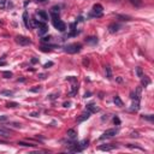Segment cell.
Masks as SVG:
<instances>
[{
    "mask_svg": "<svg viewBox=\"0 0 154 154\" xmlns=\"http://www.w3.org/2000/svg\"><path fill=\"white\" fill-rule=\"evenodd\" d=\"M89 117H90V112H89V111H87L85 113H82V114H81V116L77 118V122H79V123H81V122H83V120L88 119Z\"/></svg>",
    "mask_w": 154,
    "mask_h": 154,
    "instance_id": "cell-9",
    "label": "cell"
},
{
    "mask_svg": "<svg viewBox=\"0 0 154 154\" xmlns=\"http://www.w3.org/2000/svg\"><path fill=\"white\" fill-rule=\"evenodd\" d=\"M7 5V0H0V8H5Z\"/></svg>",
    "mask_w": 154,
    "mask_h": 154,
    "instance_id": "cell-22",
    "label": "cell"
},
{
    "mask_svg": "<svg viewBox=\"0 0 154 154\" xmlns=\"http://www.w3.org/2000/svg\"><path fill=\"white\" fill-rule=\"evenodd\" d=\"M0 65H6V61H0Z\"/></svg>",
    "mask_w": 154,
    "mask_h": 154,
    "instance_id": "cell-33",
    "label": "cell"
},
{
    "mask_svg": "<svg viewBox=\"0 0 154 154\" xmlns=\"http://www.w3.org/2000/svg\"><path fill=\"white\" fill-rule=\"evenodd\" d=\"M36 17L38 18L37 20H38V22H42V23H45V22L48 20V14H47L45 11H37V12H36Z\"/></svg>",
    "mask_w": 154,
    "mask_h": 154,
    "instance_id": "cell-5",
    "label": "cell"
},
{
    "mask_svg": "<svg viewBox=\"0 0 154 154\" xmlns=\"http://www.w3.org/2000/svg\"><path fill=\"white\" fill-rule=\"evenodd\" d=\"M67 137L71 138V140H75L77 137V132L73 129H70V130H67Z\"/></svg>",
    "mask_w": 154,
    "mask_h": 154,
    "instance_id": "cell-12",
    "label": "cell"
},
{
    "mask_svg": "<svg viewBox=\"0 0 154 154\" xmlns=\"http://www.w3.org/2000/svg\"><path fill=\"white\" fill-rule=\"evenodd\" d=\"M129 1H130L135 7H140V6H142V4H143L142 0H129Z\"/></svg>",
    "mask_w": 154,
    "mask_h": 154,
    "instance_id": "cell-17",
    "label": "cell"
},
{
    "mask_svg": "<svg viewBox=\"0 0 154 154\" xmlns=\"http://www.w3.org/2000/svg\"><path fill=\"white\" fill-rule=\"evenodd\" d=\"M4 76H5L6 78H10V77L12 76V72H8V71H5V72H4Z\"/></svg>",
    "mask_w": 154,
    "mask_h": 154,
    "instance_id": "cell-26",
    "label": "cell"
},
{
    "mask_svg": "<svg viewBox=\"0 0 154 154\" xmlns=\"http://www.w3.org/2000/svg\"><path fill=\"white\" fill-rule=\"evenodd\" d=\"M36 1H38V2H46L47 0H36Z\"/></svg>",
    "mask_w": 154,
    "mask_h": 154,
    "instance_id": "cell-34",
    "label": "cell"
},
{
    "mask_svg": "<svg viewBox=\"0 0 154 154\" xmlns=\"http://www.w3.org/2000/svg\"><path fill=\"white\" fill-rule=\"evenodd\" d=\"M48 31V26L43 23V24H41L40 26H38V35H41V36H43L46 32Z\"/></svg>",
    "mask_w": 154,
    "mask_h": 154,
    "instance_id": "cell-8",
    "label": "cell"
},
{
    "mask_svg": "<svg viewBox=\"0 0 154 154\" xmlns=\"http://www.w3.org/2000/svg\"><path fill=\"white\" fill-rule=\"evenodd\" d=\"M81 48H82V46L79 43H70V45L65 46L64 51L66 53H69V54H76V53H78L81 51Z\"/></svg>",
    "mask_w": 154,
    "mask_h": 154,
    "instance_id": "cell-1",
    "label": "cell"
},
{
    "mask_svg": "<svg viewBox=\"0 0 154 154\" xmlns=\"http://www.w3.org/2000/svg\"><path fill=\"white\" fill-rule=\"evenodd\" d=\"M149 83H150V79L147 76H142V85L143 87H147Z\"/></svg>",
    "mask_w": 154,
    "mask_h": 154,
    "instance_id": "cell-16",
    "label": "cell"
},
{
    "mask_svg": "<svg viewBox=\"0 0 154 154\" xmlns=\"http://www.w3.org/2000/svg\"><path fill=\"white\" fill-rule=\"evenodd\" d=\"M0 94H1V95H7V96H11V95L13 94V91H12V90H1V91H0Z\"/></svg>",
    "mask_w": 154,
    "mask_h": 154,
    "instance_id": "cell-19",
    "label": "cell"
},
{
    "mask_svg": "<svg viewBox=\"0 0 154 154\" xmlns=\"http://www.w3.org/2000/svg\"><path fill=\"white\" fill-rule=\"evenodd\" d=\"M49 40H51L49 36H45V37H42V41H43V42H48Z\"/></svg>",
    "mask_w": 154,
    "mask_h": 154,
    "instance_id": "cell-28",
    "label": "cell"
},
{
    "mask_svg": "<svg viewBox=\"0 0 154 154\" xmlns=\"http://www.w3.org/2000/svg\"><path fill=\"white\" fill-rule=\"evenodd\" d=\"M7 120V117L6 116H0V122H5Z\"/></svg>",
    "mask_w": 154,
    "mask_h": 154,
    "instance_id": "cell-30",
    "label": "cell"
},
{
    "mask_svg": "<svg viewBox=\"0 0 154 154\" xmlns=\"http://www.w3.org/2000/svg\"><path fill=\"white\" fill-rule=\"evenodd\" d=\"M8 108H14V107H17V106H19V103H17V102H7V105H6Z\"/></svg>",
    "mask_w": 154,
    "mask_h": 154,
    "instance_id": "cell-20",
    "label": "cell"
},
{
    "mask_svg": "<svg viewBox=\"0 0 154 154\" xmlns=\"http://www.w3.org/2000/svg\"><path fill=\"white\" fill-rule=\"evenodd\" d=\"M53 25H54V28H55L57 30H59V31H65V30H66V24H65L61 19H59L58 17H54V18H53Z\"/></svg>",
    "mask_w": 154,
    "mask_h": 154,
    "instance_id": "cell-2",
    "label": "cell"
},
{
    "mask_svg": "<svg viewBox=\"0 0 154 154\" xmlns=\"http://www.w3.org/2000/svg\"><path fill=\"white\" fill-rule=\"evenodd\" d=\"M23 20H24L25 26L29 29L31 25H30V23H29V17H28V12H26V11H24V13H23Z\"/></svg>",
    "mask_w": 154,
    "mask_h": 154,
    "instance_id": "cell-11",
    "label": "cell"
},
{
    "mask_svg": "<svg viewBox=\"0 0 154 154\" xmlns=\"http://www.w3.org/2000/svg\"><path fill=\"white\" fill-rule=\"evenodd\" d=\"M114 148H116V146H109V144H105V146L99 147V149H101V150H112Z\"/></svg>",
    "mask_w": 154,
    "mask_h": 154,
    "instance_id": "cell-15",
    "label": "cell"
},
{
    "mask_svg": "<svg viewBox=\"0 0 154 154\" xmlns=\"http://www.w3.org/2000/svg\"><path fill=\"white\" fill-rule=\"evenodd\" d=\"M119 29H120V25H119V24H117V23H112V24L108 26V31H109V32H112V34H113V32H116V31H118Z\"/></svg>",
    "mask_w": 154,
    "mask_h": 154,
    "instance_id": "cell-7",
    "label": "cell"
},
{
    "mask_svg": "<svg viewBox=\"0 0 154 154\" xmlns=\"http://www.w3.org/2000/svg\"><path fill=\"white\" fill-rule=\"evenodd\" d=\"M53 65V63H47L46 65H45V67H48V66H52Z\"/></svg>",
    "mask_w": 154,
    "mask_h": 154,
    "instance_id": "cell-31",
    "label": "cell"
},
{
    "mask_svg": "<svg viewBox=\"0 0 154 154\" xmlns=\"http://www.w3.org/2000/svg\"><path fill=\"white\" fill-rule=\"evenodd\" d=\"M106 73H107V77H108V78H111V77H112V73H111V69H109V66H106Z\"/></svg>",
    "mask_w": 154,
    "mask_h": 154,
    "instance_id": "cell-25",
    "label": "cell"
},
{
    "mask_svg": "<svg viewBox=\"0 0 154 154\" xmlns=\"http://www.w3.org/2000/svg\"><path fill=\"white\" fill-rule=\"evenodd\" d=\"M143 118H144V119H148V120H150V122H152V120H153V118H154V117H153V116H152V114H148V116H144V117H143Z\"/></svg>",
    "mask_w": 154,
    "mask_h": 154,
    "instance_id": "cell-27",
    "label": "cell"
},
{
    "mask_svg": "<svg viewBox=\"0 0 154 154\" xmlns=\"http://www.w3.org/2000/svg\"><path fill=\"white\" fill-rule=\"evenodd\" d=\"M0 136H2V137H7V136H8V131H6V130H4V129L0 128Z\"/></svg>",
    "mask_w": 154,
    "mask_h": 154,
    "instance_id": "cell-21",
    "label": "cell"
},
{
    "mask_svg": "<svg viewBox=\"0 0 154 154\" xmlns=\"http://www.w3.org/2000/svg\"><path fill=\"white\" fill-rule=\"evenodd\" d=\"M117 134H118V130L117 129H108V130H106L103 132V137H112V136H114Z\"/></svg>",
    "mask_w": 154,
    "mask_h": 154,
    "instance_id": "cell-6",
    "label": "cell"
},
{
    "mask_svg": "<svg viewBox=\"0 0 154 154\" xmlns=\"http://www.w3.org/2000/svg\"><path fill=\"white\" fill-rule=\"evenodd\" d=\"M113 101H114V103H116L117 106H123V102H122V100H120V97H119V96H114Z\"/></svg>",
    "mask_w": 154,
    "mask_h": 154,
    "instance_id": "cell-18",
    "label": "cell"
},
{
    "mask_svg": "<svg viewBox=\"0 0 154 154\" xmlns=\"http://www.w3.org/2000/svg\"><path fill=\"white\" fill-rule=\"evenodd\" d=\"M102 11H103L102 6H101L100 4H95V5L93 6V10H91V16H94V17H100V16L102 14Z\"/></svg>",
    "mask_w": 154,
    "mask_h": 154,
    "instance_id": "cell-4",
    "label": "cell"
},
{
    "mask_svg": "<svg viewBox=\"0 0 154 154\" xmlns=\"http://www.w3.org/2000/svg\"><path fill=\"white\" fill-rule=\"evenodd\" d=\"M16 42L18 45H20V46H29V45H31V40L29 37L22 36V35H19V36L16 37Z\"/></svg>",
    "mask_w": 154,
    "mask_h": 154,
    "instance_id": "cell-3",
    "label": "cell"
},
{
    "mask_svg": "<svg viewBox=\"0 0 154 154\" xmlns=\"http://www.w3.org/2000/svg\"><path fill=\"white\" fill-rule=\"evenodd\" d=\"M87 109H88L90 113H95V112H99V107H96L94 103H89V105H87Z\"/></svg>",
    "mask_w": 154,
    "mask_h": 154,
    "instance_id": "cell-10",
    "label": "cell"
},
{
    "mask_svg": "<svg viewBox=\"0 0 154 154\" xmlns=\"http://www.w3.org/2000/svg\"><path fill=\"white\" fill-rule=\"evenodd\" d=\"M85 42L87 43H90V45H94V43H97V38L95 36H90V37L85 38Z\"/></svg>",
    "mask_w": 154,
    "mask_h": 154,
    "instance_id": "cell-14",
    "label": "cell"
},
{
    "mask_svg": "<svg viewBox=\"0 0 154 154\" xmlns=\"http://www.w3.org/2000/svg\"><path fill=\"white\" fill-rule=\"evenodd\" d=\"M69 105H70V102H65V103H64L65 107H69Z\"/></svg>",
    "mask_w": 154,
    "mask_h": 154,
    "instance_id": "cell-32",
    "label": "cell"
},
{
    "mask_svg": "<svg viewBox=\"0 0 154 154\" xmlns=\"http://www.w3.org/2000/svg\"><path fill=\"white\" fill-rule=\"evenodd\" d=\"M52 11H51V13H52V16H53V18L54 17H58L59 16V7L58 6H53L52 8H51Z\"/></svg>",
    "mask_w": 154,
    "mask_h": 154,
    "instance_id": "cell-13",
    "label": "cell"
},
{
    "mask_svg": "<svg viewBox=\"0 0 154 154\" xmlns=\"http://www.w3.org/2000/svg\"><path fill=\"white\" fill-rule=\"evenodd\" d=\"M18 144H20V146H25V147H35V144H31V143H25V142H18Z\"/></svg>",
    "mask_w": 154,
    "mask_h": 154,
    "instance_id": "cell-24",
    "label": "cell"
},
{
    "mask_svg": "<svg viewBox=\"0 0 154 154\" xmlns=\"http://www.w3.org/2000/svg\"><path fill=\"white\" fill-rule=\"evenodd\" d=\"M136 73H137V76H138V77H142V76H143L142 69H141V67H137V69H136Z\"/></svg>",
    "mask_w": 154,
    "mask_h": 154,
    "instance_id": "cell-23",
    "label": "cell"
},
{
    "mask_svg": "<svg viewBox=\"0 0 154 154\" xmlns=\"http://www.w3.org/2000/svg\"><path fill=\"white\" fill-rule=\"evenodd\" d=\"M41 90V87H37V88H32L30 89V91H40Z\"/></svg>",
    "mask_w": 154,
    "mask_h": 154,
    "instance_id": "cell-29",
    "label": "cell"
}]
</instances>
